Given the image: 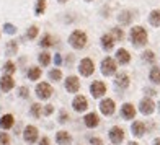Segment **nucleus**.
I'll return each mask as SVG.
<instances>
[{
  "instance_id": "1",
  "label": "nucleus",
  "mask_w": 160,
  "mask_h": 145,
  "mask_svg": "<svg viewBox=\"0 0 160 145\" xmlns=\"http://www.w3.org/2000/svg\"><path fill=\"white\" fill-rule=\"evenodd\" d=\"M131 41H132L134 46H144L147 44V31L144 30L142 26H134L131 30Z\"/></svg>"
},
{
  "instance_id": "2",
  "label": "nucleus",
  "mask_w": 160,
  "mask_h": 145,
  "mask_svg": "<svg viewBox=\"0 0 160 145\" xmlns=\"http://www.w3.org/2000/svg\"><path fill=\"white\" fill-rule=\"evenodd\" d=\"M69 42L74 49H83L87 46V34L80 30L72 31V34L69 36Z\"/></svg>"
},
{
  "instance_id": "3",
  "label": "nucleus",
  "mask_w": 160,
  "mask_h": 145,
  "mask_svg": "<svg viewBox=\"0 0 160 145\" xmlns=\"http://www.w3.org/2000/svg\"><path fill=\"white\" fill-rule=\"evenodd\" d=\"M78 72H80L83 77L92 75L93 72H95V64H93V60L88 59V57L82 59V60H80V65H78Z\"/></svg>"
},
{
  "instance_id": "4",
  "label": "nucleus",
  "mask_w": 160,
  "mask_h": 145,
  "mask_svg": "<svg viewBox=\"0 0 160 145\" xmlns=\"http://www.w3.org/2000/svg\"><path fill=\"white\" fill-rule=\"evenodd\" d=\"M116 72V60L111 57H105L101 60V74L103 75H113Z\"/></svg>"
},
{
  "instance_id": "5",
  "label": "nucleus",
  "mask_w": 160,
  "mask_h": 145,
  "mask_svg": "<svg viewBox=\"0 0 160 145\" xmlns=\"http://www.w3.org/2000/svg\"><path fill=\"white\" fill-rule=\"evenodd\" d=\"M36 95H38L41 99H48V98H51V95H52V88H51L49 83L41 82V83L36 85Z\"/></svg>"
},
{
  "instance_id": "6",
  "label": "nucleus",
  "mask_w": 160,
  "mask_h": 145,
  "mask_svg": "<svg viewBox=\"0 0 160 145\" xmlns=\"http://www.w3.org/2000/svg\"><path fill=\"white\" fill-rule=\"evenodd\" d=\"M90 93H92V96H93V98L103 96L105 93H106V85H105L103 82H100V80L93 82V83L90 85Z\"/></svg>"
},
{
  "instance_id": "7",
  "label": "nucleus",
  "mask_w": 160,
  "mask_h": 145,
  "mask_svg": "<svg viewBox=\"0 0 160 145\" xmlns=\"http://www.w3.org/2000/svg\"><path fill=\"white\" fill-rule=\"evenodd\" d=\"M72 106H74V109L77 113H82V111H85L87 108H88V101H87V98L83 95H77L74 98V101H72Z\"/></svg>"
},
{
  "instance_id": "8",
  "label": "nucleus",
  "mask_w": 160,
  "mask_h": 145,
  "mask_svg": "<svg viewBox=\"0 0 160 145\" xmlns=\"http://www.w3.org/2000/svg\"><path fill=\"white\" fill-rule=\"evenodd\" d=\"M114 109H116L114 101L110 99V98H106V99H103V101L100 103V111L103 113L105 116H111V114L114 113Z\"/></svg>"
},
{
  "instance_id": "9",
  "label": "nucleus",
  "mask_w": 160,
  "mask_h": 145,
  "mask_svg": "<svg viewBox=\"0 0 160 145\" xmlns=\"http://www.w3.org/2000/svg\"><path fill=\"white\" fill-rule=\"evenodd\" d=\"M23 137L28 143H34L38 140V129L34 126H26L25 127V132H23Z\"/></svg>"
},
{
  "instance_id": "10",
  "label": "nucleus",
  "mask_w": 160,
  "mask_h": 145,
  "mask_svg": "<svg viewBox=\"0 0 160 145\" xmlns=\"http://www.w3.org/2000/svg\"><path fill=\"white\" fill-rule=\"evenodd\" d=\"M139 109H141L142 114H152L154 109H155V103L150 98H144L141 101V104H139Z\"/></svg>"
},
{
  "instance_id": "11",
  "label": "nucleus",
  "mask_w": 160,
  "mask_h": 145,
  "mask_svg": "<svg viewBox=\"0 0 160 145\" xmlns=\"http://www.w3.org/2000/svg\"><path fill=\"white\" fill-rule=\"evenodd\" d=\"M110 139H111L113 143H121L122 140H124V130H122L121 127H111Z\"/></svg>"
},
{
  "instance_id": "12",
  "label": "nucleus",
  "mask_w": 160,
  "mask_h": 145,
  "mask_svg": "<svg viewBox=\"0 0 160 145\" xmlns=\"http://www.w3.org/2000/svg\"><path fill=\"white\" fill-rule=\"evenodd\" d=\"M80 88V82L77 77H67V80H65V90L70 91V93H75L78 91Z\"/></svg>"
},
{
  "instance_id": "13",
  "label": "nucleus",
  "mask_w": 160,
  "mask_h": 145,
  "mask_svg": "<svg viewBox=\"0 0 160 145\" xmlns=\"http://www.w3.org/2000/svg\"><path fill=\"white\" fill-rule=\"evenodd\" d=\"M13 86H15V80L10 75H3L2 80H0V90L2 91H10Z\"/></svg>"
},
{
  "instance_id": "14",
  "label": "nucleus",
  "mask_w": 160,
  "mask_h": 145,
  "mask_svg": "<svg viewBox=\"0 0 160 145\" xmlns=\"http://www.w3.org/2000/svg\"><path fill=\"white\" fill-rule=\"evenodd\" d=\"M83 121H85V126L90 127V129H92V127H97V126L100 124V118H98L95 113H88V114L83 118Z\"/></svg>"
},
{
  "instance_id": "15",
  "label": "nucleus",
  "mask_w": 160,
  "mask_h": 145,
  "mask_svg": "<svg viewBox=\"0 0 160 145\" xmlns=\"http://www.w3.org/2000/svg\"><path fill=\"white\" fill-rule=\"evenodd\" d=\"M56 140H57V143H61V145H69L72 142V135L67 132V130H61V132H57Z\"/></svg>"
},
{
  "instance_id": "16",
  "label": "nucleus",
  "mask_w": 160,
  "mask_h": 145,
  "mask_svg": "<svg viewBox=\"0 0 160 145\" xmlns=\"http://www.w3.org/2000/svg\"><path fill=\"white\" fill-rule=\"evenodd\" d=\"M121 114H122V118H124V119H132L136 116V108L131 103H126L124 106H122V109H121Z\"/></svg>"
},
{
  "instance_id": "17",
  "label": "nucleus",
  "mask_w": 160,
  "mask_h": 145,
  "mask_svg": "<svg viewBox=\"0 0 160 145\" xmlns=\"http://www.w3.org/2000/svg\"><path fill=\"white\" fill-rule=\"evenodd\" d=\"M13 122H15V118H13L12 114H5V116L0 118V127L7 130V129H10L13 126Z\"/></svg>"
},
{
  "instance_id": "18",
  "label": "nucleus",
  "mask_w": 160,
  "mask_h": 145,
  "mask_svg": "<svg viewBox=\"0 0 160 145\" xmlns=\"http://www.w3.org/2000/svg\"><path fill=\"white\" fill-rule=\"evenodd\" d=\"M114 38H113V34L110 33V34H103V36H101V46H103L105 49H108V51H110V49H113V46H114Z\"/></svg>"
},
{
  "instance_id": "19",
  "label": "nucleus",
  "mask_w": 160,
  "mask_h": 145,
  "mask_svg": "<svg viewBox=\"0 0 160 145\" xmlns=\"http://www.w3.org/2000/svg\"><path fill=\"white\" fill-rule=\"evenodd\" d=\"M116 60H118L119 64H128L131 60V54L126 49H119L118 52H116Z\"/></svg>"
},
{
  "instance_id": "20",
  "label": "nucleus",
  "mask_w": 160,
  "mask_h": 145,
  "mask_svg": "<svg viewBox=\"0 0 160 145\" xmlns=\"http://www.w3.org/2000/svg\"><path fill=\"white\" fill-rule=\"evenodd\" d=\"M132 134L136 137H142L145 134V124H144V122H141V121L134 122V124H132Z\"/></svg>"
},
{
  "instance_id": "21",
  "label": "nucleus",
  "mask_w": 160,
  "mask_h": 145,
  "mask_svg": "<svg viewBox=\"0 0 160 145\" xmlns=\"http://www.w3.org/2000/svg\"><path fill=\"white\" fill-rule=\"evenodd\" d=\"M116 85H118L119 88H128L129 86V77L126 74H119L116 77Z\"/></svg>"
},
{
  "instance_id": "22",
  "label": "nucleus",
  "mask_w": 160,
  "mask_h": 145,
  "mask_svg": "<svg viewBox=\"0 0 160 145\" xmlns=\"http://www.w3.org/2000/svg\"><path fill=\"white\" fill-rule=\"evenodd\" d=\"M149 21H150L152 26H160V10H152Z\"/></svg>"
},
{
  "instance_id": "23",
  "label": "nucleus",
  "mask_w": 160,
  "mask_h": 145,
  "mask_svg": "<svg viewBox=\"0 0 160 145\" xmlns=\"http://www.w3.org/2000/svg\"><path fill=\"white\" fill-rule=\"evenodd\" d=\"M28 78H30V80H38V78H41V69L39 67H31L28 70Z\"/></svg>"
},
{
  "instance_id": "24",
  "label": "nucleus",
  "mask_w": 160,
  "mask_h": 145,
  "mask_svg": "<svg viewBox=\"0 0 160 145\" xmlns=\"http://www.w3.org/2000/svg\"><path fill=\"white\" fill-rule=\"evenodd\" d=\"M44 10H46V0H36V7H34L36 15H42Z\"/></svg>"
},
{
  "instance_id": "25",
  "label": "nucleus",
  "mask_w": 160,
  "mask_h": 145,
  "mask_svg": "<svg viewBox=\"0 0 160 145\" xmlns=\"http://www.w3.org/2000/svg\"><path fill=\"white\" fill-rule=\"evenodd\" d=\"M150 80L154 82V83H158L160 85V67H154L150 70Z\"/></svg>"
},
{
  "instance_id": "26",
  "label": "nucleus",
  "mask_w": 160,
  "mask_h": 145,
  "mask_svg": "<svg viewBox=\"0 0 160 145\" xmlns=\"http://www.w3.org/2000/svg\"><path fill=\"white\" fill-rule=\"evenodd\" d=\"M54 38L51 34H44L42 36V39H41V46L42 47H49V46H54Z\"/></svg>"
},
{
  "instance_id": "27",
  "label": "nucleus",
  "mask_w": 160,
  "mask_h": 145,
  "mask_svg": "<svg viewBox=\"0 0 160 145\" xmlns=\"http://www.w3.org/2000/svg\"><path fill=\"white\" fill-rule=\"evenodd\" d=\"M118 20H119V23H121V25H129V23H131V13H129V12H122V13H119Z\"/></svg>"
},
{
  "instance_id": "28",
  "label": "nucleus",
  "mask_w": 160,
  "mask_h": 145,
  "mask_svg": "<svg viewBox=\"0 0 160 145\" xmlns=\"http://www.w3.org/2000/svg\"><path fill=\"white\" fill-rule=\"evenodd\" d=\"M49 78H52L54 82H59L61 78H62V72L59 69H52V70H49Z\"/></svg>"
},
{
  "instance_id": "29",
  "label": "nucleus",
  "mask_w": 160,
  "mask_h": 145,
  "mask_svg": "<svg viewBox=\"0 0 160 145\" xmlns=\"http://www.w3.org/2000/svg\"><path fill=\"white\" fill-rule=\"evenodd\" d=\"M38 60H39L41 65H49V62H51V56H49V52H41L39 57H38Z\"/></svg>"
},
{
  "instance_id": "30",
  "label": "nucleus",
  "mask_w": 160,
  "mask_h": 145,
  "mask_svg": "<svg viewBox=\"0 0 160 145\" xmlns=\"http://www.w3.org/2000/svg\"><path fill=\"white\" fill-rule=\"evenodd\" d=\"M111 34H113V38H114L116 41H121L122 38H124V33H122V30H119V28H113Z\"/></svg>"
},
{
  "instance_id": "31",
  "label": "nucleus",
  "mask_w": 160,
  "mask_h": 145,
  "mask_svg": "<svg viewBox=\"0 0 160 145\" xmlns=\"http://www.w3.org/2000/svg\"><path fill=\"white\" fill-rule=\"evenodd\" d=\"M3 69H5V72H7V74H8V75H12V74H15V70H17V67H15V64H13L12 60H8V62H7Z\"/></svg>"
},
{
  "instance_id": "32",
  "label": "nucleus",
  "mask_w": 160,
  "mask_h": 145,
  "mask_svg": "<svg viewBox=\"0 0 160 145\" xmlns=\"http://www.w3.org/2000/svg\"><path fill=\"white\" fill-rule=\"evenodd\" d=\"M17 42L15 41H10L8 42V46H7V54H8V56H12V54H15L17 52Z\"/></svg>"
},
{
  "instance_id": "33",
  "label": "nucleus",
  "mask_w": 160,
  "mask_h": 145,
  "mask_svg": "<svg viewBox=\"0 0 160 145\" xmlns=\"http://www.w3.org/2000/svg\"><path fill=\"white\" fill-rule=\"evenodd\" d=\"M41 113H42V109H41V104H33V108H31V114L34 116V118H41Z\"/></svg>"
},
{
  "instance_id": "34",
  "label": "nucleus",
  "mask_w": 160,
  "mask_h": 145,
  "mask_svg": "<svg viewBox=\"0 0 160 145\" xmlns=\"http://www.w3.org/2000/svg\"><path fill=\"white\" fill-rule=\"evenodd\" d=\"M26 36H28V39H34L36 36H38V28H36V26H30V30H28Z\"/></svg>"
},
{
  "instance_id": "35",
  "label": "nucleus",
  "mask_w": 160,
  "mask_h": 145,
  "mask_svg": "<svg viewBox=\"0 0 160 145\" xmlns=\"http://www.w3.org/2000/svg\"><path fill=\"white\" fill-rule=\"evenodd\" d=\"M142 57H144L145 62H154V60H155V56H154V52H152V51H145Z\"/></svg>"
},
{
  "instance_id": "36",
  "label": "nucleus",
  "mask_w": 160,
  "mask_h": 145,
  "mask_svg": "<svg viewBox=\"0 0 160 145\" xmlns=\"http://www.w3.org/2000/svg\"><path fill=\"white\" fill-rule=\"evenodd\" d=\"M0 143L2 145H10V137L5 132H0Z\"/></svg>"
},
{
  "instance_id": "37",
  "label": "nucleus",
  "mask_w": 160,
  "mask_h": 145,
  "mask_svg": "<svg viewBox=\"0 0 160 145\" xmlns=\"http://www.w3.org/2000/svg\"><path fill=\"white\" fill-rule=\"evenodd\" d=\"M3 30H5V33H8V34H13L17 31V28L13 26V25H10V23H7L5 26H3Z\"/></svg>"
},
{
  "instance_id": "38",
  "label": "nucleus",
  "mask_w": 160,
  "mask_h": 145,
  "mask_svg": "<svg viewBox=\"0 0 160 145\" xmlns=\"http://www.w3.org/2000/svg\"><path fill=\"white\" fill-rule=\"evenodd\" d=\"M28 95H30V90H28L26 86H21L20 88V96L21 98H28Z\"/></svg>"
},
{
  "instance_id": "39",
  "label": "nucleus",
  "mask_w": 160,
  "mask_h": 145,
  "mask_svg": "<svg viewBox=\"0 0 160 145\" xmlns=\"http://www.w3.org/2000/svg\"><path fill=\"white\" fill-rule=\"evenodd\" d=\"M103 142H101V139L100 137H92L90 139V145H101Z\"/></svg>"
},
{
  "instance_id": "40",
  "label": "nucleus",
  "mask_w": 160,
  "mask_h": 145,
  "mask_svg": "<svg viewBox=\"0 0 160 145\" xmlns=\"http://www.w3.org/2000/svg\"><path fill=\"white\" fill-rule=\"evenodd\" d=\"M65 121H69V114L65 113V111H61V118H59V122H65Z\"/></svg>"
},
{
  "instance_id": "41",
  "label": "nucleus",
  "mask_w": 160,
  "mask_h": 145,
  "mask_svg": "<svg viewBox=\"0 0 160 145\" xmlns=\"http://www.w3.org/2000/svg\"><path fill=\"white\" fill-rule=\"evenodd\" d=\"M52 109H54V108L51 106V104H48V106L44 108V114H51V113H52Z\"/></svg>"
},
{
  "instance_id": "42",
  "label": "nucleus",
  "mask_w": 160,
  "mask_h": 145,
  "mask_svg": "<svg viewBox=\"0 0 160 145\" xmlns=\"http://www.w3.org/2000/svg\"><path fill=\"white\" fill-rule=\"evenodd\" d=\"M39 145H49V139H48V137H42L41 142H39Z\"/></svg>"
},
{
  "instance_id": "43",
  "label": "nucleus",
  "mask_w": 160,
  "mask_h": 145,
  "mask_svg": "<svg viewBox=\"0 0 160 145\" xmlns=\"http://www.w3.org/2000/svg\"><path fill=\"white\" fill-rule=\"evenodd\" d=\"M56 64H61V56H56Z\"/></svg>"
},
{
  "instance_id": "44",
  "label": "nucleus",
  "mask_w": 160,
  "mask_h": 145,
  "mask_svg": "<svg viewBox=\"0 0 160 145\" xmlns=\"http://www.w3.org/2000/svg\"><path fill=\"white\" fill-rule=\"evenodd\" d=\"M154 145H160V139H155L154 140Z\"/></svg>"
},
{
  "instance_id": "45",
  "label": "nucleus",
  "mask_w": 160,
  "mask_h": 145,
  "mask_svg": "<svg viewBox=\"0 0 160 145\" xmlns=\"http://www.w3.org/2000/svg\"><path fill=\"white\" fill-rule=\"evenodd\" d=\"M57 2H59V3H65V2H67V0H57Z\"/></svg>"
},
{
  "instance_id": "46",
  "label": "nucleus",
  "mask_w": 160,
  "mask_h": 145,
  "mask_svg": "<svg viewBox=\"0 0 160 145\" xmlns=\"http://www.w3.org/2000/svg\"><path fill=\"white\" fill-rule=\"evenodd\" d=\"M129 145H137L136 142H129Z\"/></svg>"
},
{
  "instance_id": "47",
  "label": "nucleus",
  "mask_w": 160,
  "mask_h": 145,
  "mask_svg": "<svg viewBox=\"0 0 160 145\" xmlns=\"http://www.w3.org/2000/svg\"><path fill=\"white\" fill-rule=\"evenodd\" d=\"M85 2H92V0H85Z\"/></svg>"
},
{
  "instance_id": "48",
  "label": "nucleus",
  "mask_w": 160,
  "mask_h": 145,
  "mask_svg": "<svg viewBox=\"0 0 160 145\" xmlns=\"http://www.w3.org/2000/svg\"><path fill=\"white\" fill-rule=\"evenodd\" d=\"M158 104H160V103H158Z\"/></svg>"
}]
</instances>
